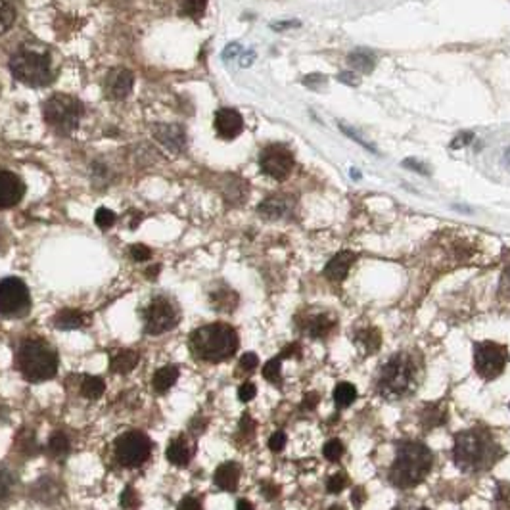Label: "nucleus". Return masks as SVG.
Wrapping results in <instances>:
<instances>
[{"label": "nucleus", "mask_w": 510, "mask_h": 510, "mask_svg": "<svg viewBox=\"0 0 510 510\" xmlns=\"http://www.w3.org/2000/svg\"><path fill=\"white\" fill-rule=\"evenodd\" d=\"M190 349L206 363H223L238 351V334L231 324L213 322L192 332Z\"/></svg>", "instance_id": "4"}, {"label": "nucleus", "mask_w": 510, "mask_h": 510, "mask_svg": "<svg viewBox=\"0 0 510 510\" xmlns=\"http://www.w3.org/2000/svg\"><path fill=\"white\" fill-rule=\"evenodd\" d=\"M336 328V317L332 313H317L313 317H305L304 330L309 338H326Z\"/></svg>", "instance_id": "18"}, {"label": "nucleus", "mask_w": 510, "mask_h": 510, "mask_svg": "<svg viewBox=\"0 0 510 510\" xmlns=\"http://www.w3.org/2000/svg\"><path fill=\"white\" fill-rule=\"evenodd\" d=\"M434 455L421 441H405L397 447V456L390 466L387 480L399 489H411L432 472Z\"/></svg>", "instance_id": "3"}, {"label": "nucleus", "mask_w": 510, "mask_h": 510, "mask_svg": "<svg viewBox=\"0 0 510 510\" xmlns=\"http://www.w3.org/2000/svg\"><path fill=\"white\" fill-rule=\"evenodd\" d=\"M18 368L27 382H45L58 372V355L43 340H27L18 351Z\"/></svg>", "instance_id": "5"}, {"label": "nucleus", "mask_w": 510, "mask_h": 510, "mask_svg": "<svg viewBox=\"0 0 510 510\" xmlns=\"http://www.w3.org/2000/svg\"><path fill=\"white\" fill-rule=\"evenodd\" d=\"M165 456H167V460L173 466H187L188 460H190V449H188L187 439H173L167 451H165Z\"/></svg>", "instance_id": "25"}, {"label": "nucleus", "mask_w": 510, "mask_h": 510, "mask_svg": "<svg viewBox=\"0 0 510 510\" xmlns=\"http://www.w3.org/2000/svg\"><path fill=\"white\" fill-rule=\"evenodd\" d=\"M140 363V357H138V353L136 351H131V349H123V351H119L114 361H111V370L117 372V374H129V372H133L136 365Z\"/></svg>", "instance_id": "24"}, {"label": "nucleus", "mask_w": 510, "mask_h": 510, "mask_svg": "<svg viewBox=\"0 0 510 510\" xmlns=\"http://www.w3.org/2000/svg\"><path fill=\"white\" fill-rule=\"evenodd\" d=\"M504 163L509 165L510 169V148H507V152H504Z\"/></svg>", "instance_id": "59"}, {"label": "nucleus", "mask_w": 510, "mask_h": 510, "mask_svg": "<svg viewBox=\"0 0 510 510\" xmlns=\"http://www.w3.org/2000/svg\"><path fill=\"white\" fill-rule=\"evenodd\" d=\"M319 399H321V397H319V394H315V392L313 394H307L304 397V409H311V411H313L315 407H317V403H319Z\"/></svg>", "instance_id": "55"}, {"label": "nucleus", "mask_w": 510, "mask_h": 510, "mask_svg": "<svg viewBox=\"0 0 510 510\" xmlns=\"http://www.w3.org/2000/svg\"><path fill=\"white\" fill-rule=\"evenodd\" d=\"M177 378H179V368L173 367V365H167V367H161L156 374H153V390L158 392V394H165L169 387L175 385L177 382Z\"/></svg>", "instance_id": "27"}, {"label": "nucleus", "mask_w": 510, "mask_h": 510, "mask_svg": "<svg viewBox=\"0 0 510 510\" xmlns=\"http://www.w3.org/2000/svg\"><path fill=\"white\" fill-rule=\"evenodd\" d=\"M31 309V294L21 278L8 277L0 280V315L23 317Z\"/></svg>", "instance_id": "11"}, {"label": "nucleus", "mask_w": 510, "mask_h": 510, "mask_svg": "<svg viewBox=\"0 0 510 510\" xmlns=\"http://www.w3.org/2000/svg\"><path fill=\"white\" fill-rule=\"evenodd\" d=\"M348 63L353 72L368 75L376 67V56L368 48H357L348 56Z\"/></svg>", "instance_id": "23"}, {"label": "nucleus", "mask_w": 510, "mask_h": 510, "mask_svg": "<svg viewBox=\"0 0 510 510\" xmlns=\"http://www.w3.org/2000/svg\"><path fill=\"white\" fill-rule=\"evenodd\" d=\"M131 257L134 261H148L152 257V250L148 246H144V244H134L131 248Z\"/></svg>", "instance_id": "43"}, {"label": "nucleus", "mask_w": 510, "mask_h": 510, "mask_svg": "<svg viewBox=\"0 0 510 510\" xmlns=\"http://www.w3.org/2000/svg\"><path fill=\"white\" fill-rule=\"evenodd\" d=\"M94 221L98 224L100 229H109V226H114L116 223V213L111 211V209H106V207H100L96 215H94Z\"/></svg>", "instance_id": "38"}, {"label": "nucleus", "mask_w": 510, "mask_h": 510, "mask_svg": "<svg viewBox=\"0 0 510 510\" xmlns=\"http://www.w3.org/2000/svg\"><path fill=\"white\" fill-rule=\"evenodd\" d=\"M403 167L416 171V173H422V175H429V169H426V165H424V163H421V161L412 160V158H409V160L403 161Z\"/></svg>", "instance_id": "48"}, {"label": "nucleus", "mask_w": 510, "mask_h": 510, "mask_svg": "<svg viewBox=\"0 0 510 510\" xmlns=\"http://www.w3.org/2000/svg\"><path fill=\"white\" fill-rule=\"evenodd\" d=\"M418 510H429V509H418Z\"/></svg>", "instance_id": "62"}, {"label": "nucleus", "mask_w": 510, "mask_h": 510, "mask_svg": "<svg viewBox=\"0 0 510 510\" xmlns=\"http://www.w3.org/2000/svg\"><path fill=\"white\" fill-rule=\"evenodd\" d=\"M207 8V0H180V16L200 19Z\"/></svg>", "instance_id": "33"}, {"label": "nucleus", "mask_w": 510, "mask_h": 510, "mask_svg": "<svg viewBox=\"0 0 510 510\" xmlns=\"http://www.w3.org/2000/svg\"><path fill=\"white\" fill-rule=\"evenodd\" d=\"M330 510H346L343 507H340V504H334V507H330Z\"/></svg>", "instance_id": "60"}, {"label": "nucleus", "mask_w": 510, "mask_h": 510, "mask_svg": "<svg viewBox=\"0 0 510 510\" xmlns=\"http://www.w3.org/2000/svg\"><path fill=\"white\" fill-rule=\"evenodd\" d=\"M255 394H257V387H255V384H251V382H244L238 387V399L244 403L251 401L255 397Z\"/></svg>", "instance_id": "45"}, {"label": "nucleus", "mask_w": 510, "mask_h": 510, "mask_svg": "<svg viewBox=\"0 0 510 510\" xmlns=\"http://www.w3.org/2000/svg\"><path fill=\"white\" fill-rule=\"evenodd\" d=\"M292 207H294V200L290 196H270L265 202H261L259 207H257V213L268 221H275V219L286 217Z\"/></svg>", "instance_id": "19"}, {"label": "nucleus", "mask_w": 510, "mask_h": 510, "mask_svg": "<svg viewBox=\"0 0 510 510\" xmlns=\"http://www.w3.org/2000/svg\"><path fill=\"white\" fill-rule=\"evenodd\" d=\"M119 504L125 510H134L138 507V495H136L133 487H125V491L121 493V497H119Z\"/></svg>", "instance_id": "40"}, {"label": "nucleus", "mask_w": 510, "mask_h": 510, "mask_svg": "<svg viewBox=\"0 0 510 510\" xmlns=\"http://www.w3.org/2000/svg\"><path fill=\"white\" fill-rule=\"evenodd\" d=\"M153 136L160 140L165 148H169L173 152H182L184 144H187V136H184V129L180 125H161L153 127Z\"/></svg>", "instance_id": "16"}, {"label": "nucleus", "mask_w": 510, "mask_h": 510, "mask_svg": "<svg viewBox=\"0 0 510 510\" xmlns=\"http://www.w3.org/2000/svg\"><path fill=\"white\" fill-rule=\"evenodd\" d=\"M134 85L133 72L125 67H116L106 75L104 81V94L109 100H123L131 94Z\"/></svg>", "instance_id": "14"}, {"label": "nucleus", "mask_w": 510, "mask_h": 510, "mask_svg": "<svg viewBox=\"0 0 510 510\" xmlns=\"http://www.w3.org/2000/svg\"><path fill=\"white\" fill-rule=\"evenodd\" d=\"M177 510H204L202 509V502L194 499V497H184L182 501L179 502Z\"/></svg>", "instance_id": "47"}, {"label": "nucleus", "mask_w": 510, "mask_h": 510, "mask_svg": "<svg viewBox=\"0 0 510 510\" xmlns=\"http://www.w3.org/2000/svg\"><path fill=\"white\" fill-rule=\"evenodd\" d=\"M240 428H242V432H244V434H250V432H253L255 424H253V421H251L250 414H244V416H242Z\"/></svg>", "instance_id": "56"}, {"label": "nucleus", "mask_w": 510, "mask_h": 510, "mask_svg": "<svg viewBox=\"0 0 510 510\" xmlns=\"http://www.w3.org/2000/svg\"><path fill=\"white\" fill-rule=\"evenodd\" d=\"M10 72L27 87H46L54 81L52 60L48 52L19 48L10 58Z\"/></svg>", "instance_id": "6"}, {"label": "nucleus", "mask_w": 510, "mask_h": 510, "mask_svg": "<svg viewBox=\"0 0 510 510\" xmlns=\"http://www.w3.org/2000/svg\"><path fill=\"white\" fill-rule=\"evenodd\" d=\"M215 131L224 140H233L244 131V119L233 107H221L215 114Z\"/></svg>", "instance_id": "15"}, {"label": "nucleus", "mask_w": 510, "mask_h": 510, "mask_svg": "<svg viewBox=\"0 0 510 510\" xmlns=\"http://www.w3.org/2000/svg\"><path fill=\"white\" fill-rule=\"evenodd\" d=\"M501 456L502 451L499 443L485 429H466L455 436L453 463L463 472H468V474L485 472Z\"/></svg>", "instance_id": "1"}, {"label": "nucleus", "mask_w": 510, "mask_h": 510, "mask_svg": "<svg viewBox=\"0 0 510 510\" xmlns=\"http://www.w3.org/2000/svg\"><path fill=\"white\" fill-rule=\"evenodd\" d=\"M211 299V305H213L217 311L221 313H231L236 304H238V295L234 294L231 288H221V290H215L209 295Z\"/></svg>", "instance_id": "26"}, {"label": "nucleus", "mask_w": 510, "mask_h": 510, "mask_svg": "<svg viewBox=\"0 0 510 510\" xmlns=\"http://www.w3.org/2000/svg\"><path fill=\"white\" fill-rule=\"evenodd\" d=\"M355 399H357V387L355 385L349 384V382H340V384L336 385V390H334V401H336V405L340 409L349 407Z\"/></svg>", "instance_id": "32"}, {"label": "nucleus", "mask_w": 510, "mask_h": 510, "mask_svg": "<svg viewBox=\"0 0 510 510\" xmlns=\"http://www.w3.org/2000/svg\"><path fill=\"white\" fill-rule=\"evenodd\" d=\"M236 510H255L253 509V504L250 501H246V499H240L238 504H236Z\"/></svg>", "instance_id": "58"}, {"label": "nucleus", "mask_w": 510, "mask_h": 510, "mask_svg": "<svg viewBox=\"0 0 510 510\" xmlns=\"http://www.w3.org/2000/svg\"><path fill=\"white\" fill-rule=\"evenodd\" d=\"M509 348L497 341H480L474 346V368L483 380H495L509 365Z\"/></svg>", "instance_id": "8"}, {"label": "nucleus", "mask_w": 510, "mask_h": 510, "mask_svg": "<svg viewBox=\"0 0 510 510\" xmlns=\"http://www.w3.org/2000/svg\"><path fill=\"white\" fill-rule=\"evenodd\" d=\"M257 365H259V359H257L255 353H244L242 355L240 368L244 372H251L253 368H257Z\"/></svg>", "instance_id": "46"}, {"label": "nucleus", "mask_w": 510, "mask_h": 510, "mask_svg": "<svg viewBox=\"0 0 510 510\" xmlns=\"http://www.w3.org/2000/svg\"><path fill=\"white\" fill-rule=\"evenodd\" d=\"M12 485H14V476L10 474L6 468L0 466V501L8 499L10 491H12Z\"/></svg>", "instance_id": "39"}, {"label": "nucleus", "mask_w": 510, "mask_h": 510, "mask_svg": "<svg viewBox=\"0 0 510 510\" xmlns=\"http://www.w3.org/2000/svg\"><path fill=\"white\" fill-rule=\"evenodd\" d=\"M355 343L363 346L367 353H376L380 346H382V336L376 328H365V330L357 332V338H355Z\"/></svg>", "instance_id": "29"}, {"label": "nucleus", "mask_w": 510, "mask_h": 510, "mask_svg": "<svg viewBox=\"0 0 510 510\" xmlns=\"http://www.w3.org/2000/svg\"><path fill=\"white\" fill-rule=\"evenodd\" d=\"M294 163L295 161L292 150L286 148V146H282V144H270L267 148H263V152L259 156L261 171L275 180L288 179L292 169H294Z\"/></svg>", "instance_id": "12"}, {"label": "nucleus", "mask_w": 510, "mask_h": 510, "mask_svg": "<svg viewBox=\"0 0 510 510\" xmlns=\"http://www.w3.org/2000/svg\"><path fill=\"white\" fill-rule=\"evenodd\" d=\"M343 443H341L340 439H330L324 447H322V455L326 460H330V463H336V460H340L341 455H343Z\"/></svg>", "instance_id": "36"}, {"label": "nucleus", "mask_w": 510, "mask_h": 510, "mask_svg": "<svg viewBox=\"0 0 510 510\" xmlns=\"http://www.w3.org/2000/svg\"><path fill=\"white\" fill-rule=\"evenodd\" d=\"M215 485L223 491H236L240 482V466L236 463H223L215 470Z\"/></svg>", "instance_id": "20"}, {"label": "nucleus", "mask_w": 510, "mask_h": 510, "mask_svg": "<svg viewBox=\"0 0 510 510\" xmlns=\"http://www.w3.org/2000/svg\"><path fill=\"white\" fill-rule=\"evenodd\" d=\"M338 81L346 83V85H351V87H357V85H359L357 75H355V73H349V72L340 73V75H338Z\"/></svg>", "instance_id": "53"}, {"label": "nucleus", "mask_w": 510, "mask_h": 510, "mask_svg": "<svg viewBox=\"0 0 510 510\" xmlns=\"http://www.w3.org/2000/svg\"><path fill=\"white\" fill-rule=\"evenodd\" d=\"M60 485L54 482L52 478H41L39 482L33 483V487H31V497L39 502H46V504H50L56 499H60Z\"/></svg>", "instance_id": "21"}, {"label": "nucleus", "mask_w": 510, "mask_h": 510, "mask_svg": "<svg viewBox=\"0 0 510 510\" xmlns=\"http://www.w3.org/2000/svg\"><path fill=\"white\" fill-rule=\"evenodd\" d=\"M340 131H341V133H346V134H348V136H349V138H351V140H355V142L361 144V146H363V148H367L368 152H376V148H374V146H372V144H368L367 140H363V138H361V134L355 133V131H353V129H351V127H348V125H341V123H340Z\"/></svg>", "instance_id": "44"}, {"label": "nucleus", "mask_w": 510, "mask_h": 510, "mask_svg": "<svg viewBox=\"0 0 510 510\" xmlns=\"http://www.w3.org/2000/svg\"><path fill=\"white\" fill-rule=\"evenodd\" d=\"M261 491H263V495L267 497L268 501H273V499H277L278 497V493H280V489H278L277 485L275 483H270V482H265L263 485H261Z\"/></svg>", "instance_id": "50"}, {"label": "nucleus", "mask_w": 510, "mask_h": 510, "mask_svg": "<svg viewBox=\"0 0 510 510\" xmlns=\"http://www.w3.org/2000/svg\"><path fill=\"white\" fill-rule=\"evenodd\" d=\"M284 447H286V434L278 429V432H275V434L268 438V449H270L273 453H280Z\"/></svg>", "instance_id": "42"}, {"label": "nucleus", "mask_w": 510, "mask_h": 510, "mask_svg": "<svg viewBox=\"0 0 510 510\" xmlns=\"http://www.w3.org/2000/svg\"><path fill=\"white\" fill-rule=\"evenodd\" d=\"M470 140H472V133H460L455 140L451 142V148H463V146H466Z\"/></svg>", "instance_id": "52"}, {"label": "nucleus", "mask_w": 510, "mask_h": 510, "mask_svg": "<svg viewBox=\"0 0 510 510\" xmlns=\"http://www.w3.org/2000/svg\"><path fill=\"white\" fill-rule=\"evenodd\" d=\"M421 380V359L407 353V351H401V353H395L394 357L382 365L378 378H376V390L384 399L397 401V399L414 394Z\"/></svg>", "instance_id": "2"}, {"label": "nucleus", "mask_w": 510, "mask_h": 510, "mask_svg": "<svg viewBox=\"0 0 510 510\" xmlns=\"http://www.w3.org/2000/svg\"><path fill=\"white\" fill-rule=\"evenodd\" d=\"M43 116L48 127L58 134L73 133L83 117V104L70 94H54L43 106Z\"/></svg>", "instance_id": "7"}, {"label": "nucleus", "mask_w": 510, "mask_h": 510, "mask_svg": "<svg viewBox=\"0 0 510 510\" xmlns=\"http://www.w3.org/2000/svg\"><path fill=\"white\" fill-rule=\"evenodd\" d=\"M87 321V317L79 309H62L54 315L52 324L58 330H77Z\"/></svg>", "instance_id": "22"}, {"label": "nucleus", "mask_w": 510, "mask_h": 510, "mask_svg": "<svg viewBox=\"0 0 510 510\" xmlns=\"http://www.w3.org/2000/svg\"><path fill=\"white\" fill-rule=\"evenodd\" d=\"M16 451H21L23 455L25 456H33L35 455V449H36V443H35V436L29 432V434H21L18 439H16Z\"/></svg>", "instance_id": "37"}, {"label": "nucleus", "mask_w": 510, "mask_h": 510, "mask_svg": "<svg viewBox=\"0 0 510 510\" xmlns=\"http://www.w3.org/2000/svg\"><path fill=\"white\" fill-rule=\"evenodd\" d=\"M499 292H501V295H504V297H510V265L504 268V273H502Z\"/></svg>", "instance_id": "49"}, {"label": "nucleus", "mask_w": 510, "mask_h": 510, "mask_svg": "<svg viewBox=\"0 0 510 510\" xmlns=\"http://www.w3.org/2000/svg\"><path fill=\"white\" fill-rule=\"evenodd\" d=\"M445 421H447V409L443 405H428L422 411L421 422L424 424V428H436L445 424Z\"/></svg>", "instance_id": "28"}, {"label": "nucleus", "mask_w": 510, "mask_h": 510, "mask_svg": "<svg viewBox=\"0 0 510 510\" xmlns=\"http://www.w3.org/2000/svg\"><path fill=\"white\" fill-rule=\"evenodd\" d=\"M348 485V476L346 474H334L326 483V489L330 493H341Z\"/></svg>", "instance_id": "41"}, {"label": "nucleus", "mask_w": 510, "mask_h": 510, "mask_svg": "<svg viewBox=\"0 0 510 510\" xmlns=\"http://www.w3.org/2000/svg\"><path fill=\"white\" fill-rule=\"evenodd\" d=\"M280 370H282V359L278 355V357L270 359L267 365L263 367V378H265L267 382H270V384H280V382H282Z\"/></svg>", "instance_id": "35"}, {"label": "nucleus", "mask_w": 510, "mask_h": 510, "mask_svg": "<svg viewBox=\"0 0 510 510\" xmlns=\"http://www.w3.org/2000/svg\"><path fill=\"white\" fill-rule=\"evenodd\" d=\"M150 453H152V441L138 429H131L116 439L117 460L127 468L144 465L150 458Z\"/></svg>", "instance_id": "10"}, {"label": "nucleus", "mask_w": 510, "mask_h": 510, "mask_svg": "<svg viewBox=\"0 0 510 510\" xmlns=\"http://www.w3.org/2000/svg\"><path fill=\"white\" fill-rule=\"evenodd\" d=\"M25 196V182L16 173L0 169V209L16 207Z\"/></svg>", "instance_id": "13"}, {"label": "nucleus", "mask_w": 510, "mask_h": 510, "mask_svg": "<svg viewBox=\"0 0 510 510\" xmlns=\"http://www.w3.org/2000/svg\"><path fill=\"white\" fill-rule=\"evenodd\" d=\"M179 311L175 304L169 297H163V295L153 297L142 311L144 330L150 336H160V334L173 330L179 324Z\"/></svg>", "instance_id": "9"}, {"label": "nucleus", "mask_w": 510, "mask_h": 510, "mask_svg": "<svg viewBox=\"0 0 510 510\" xmlns=\"http://www.w3.org/2000/svg\"><path fill=\"white\" fill-rule=\"evenodd\" d=\"M351 501L355 507H361L363 502L367 501V495H365V489L363 487H357V489H353V497H351Z\"/></svg>", "instance_id": "54"}, {"label": "nucleus", "mask_w": 510, "mask_h": 510, "mask_svg": "<svg viewBox=\"0 0 510 510\" xmlns=\"http://www.w3.org/2000/svg\"><path fill=\"white\" fill-rule=\"evenodd\" d=\"M324 81H326V79H324L322 75H319V73H313V75H309V77L305 79V85H309V87H315V89H317V87H319V85H322Z\"/></svg>", "instance_id": "57"}, {"label": "nucleus", "mask_w": 510, "mask_h": 510, "mask_svg": "<svg viewBox=\"0 0 510 510\" xmlns=\"http://www.w3.org/2000/svg\"><path fill=\"white\" fill-rule=\"evenodd\" d=\"M301 353V348L299 343H290L288 348H284V351L280 353V359H290V357H299Z\"/></svg>", "instance_id": "51"}, {"label": "nucleus", "mask_w": 510, "mask_h": 510, "mask_svg": "<svg viewBox=\"0 0 510 510\" xmlns=\"http://www.w3.org/2000/svg\"><path fill=\"white\" fill-rule=\"evenodd\" d=\"M0 416H2V405H0Z\"/></svg>", "instance_id": "61"}, {"label": "nucleus", "mask_w": 510, "mask_h": 510, "mask_svg": "<svg viewBox=\"0 0 510 510\" xmlns=\"http://www.w3.org/2000/svg\"><path fill=\"white\" fill-rule=\"evenodd\" d=\"M46 453L54 458H60L70 453V439L63 432H54L50 439H48V445H46Z\"/></svg>", "instance_id": "31"}, {"label": "nucleus", "mask_w": 510, "mask_h": 510, "mask_svg": "<svg viewBox=\"0 0 510 510\" xmlns=\"http://www.w3.org/2000/svg\"><path fill=\"white\" fill-rule=\"evenodd\" d=\"M104 390H106V384L98 376H85V380L81 384V394H83V397L90 399V401L100 399L102 394H104Z\"/></svg>", "instance_id": "30"}, {"label": "nucleus", "mask_w": 510, "mask_h": 510, "mask_svg": "<svg viewBox=\"0 0 510 510\" xmlns=\"http://www.w3.org/2000/svg\"><path fill=\"white\" fill-rule=\"evenodd\" d=\"M357 261V255L353 251H340L332 257L326 267H324V277L332 280V282H341L343 278L348 277L349 268L353 267V263Z\"/></svg>", "instance_id": "17"}, {"label": "nucleus", "mask_w": 510, "mask_h": 510, "mask_svg": "<svg viewBox=\"0 0 510 510\" xmlns=\"http://www.w3.org/2000/svg\"><path fill=\"white\" fill-rule=\"evenodd\" d=\"M16 21V8L8 0H0V35H4Z\"/></svg>", "instance_id": "34"}]
</instances>
